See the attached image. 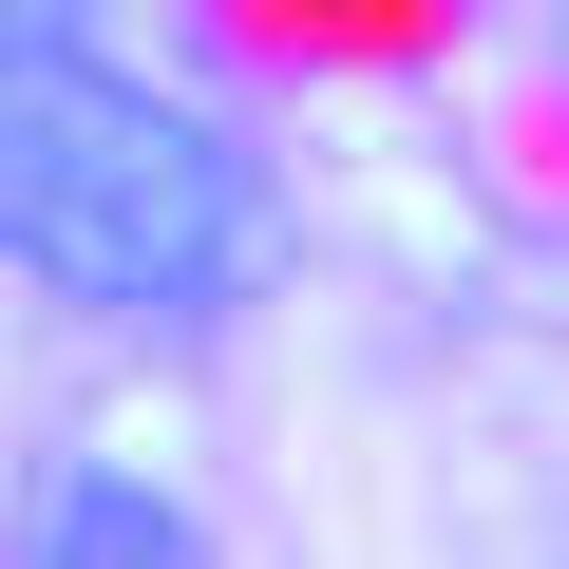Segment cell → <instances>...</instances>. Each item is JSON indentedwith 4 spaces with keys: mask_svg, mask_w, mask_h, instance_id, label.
<instances>
[{
    "mask_svg": "<svg viewBox=\"0 0 569 569\" xmlns=\"http://www.w3.org/2000/svg\"><path fill=\"white\" fill-rule=\"evenodd\" d=\"M96 39V0H0V58H77Z\"/></svg>",
    "mask_w": 569,
    "mask_h": 569,
    "instance_id": "cell-3",
    "label": "cell"
},
{
    "mask_svg": "<svg viewBox=\"0 0 569 569\" xmlns=\"http://www.w3.org/2000/svg\"><path fill=\"white\" fill-rule=\"evenodd\" d=\"M0 266L96 323H209L266 266V171L190 96L77 58H0Z\"/></svg>",
    "mask_w": 569,
    "mask_h": 569,
    "instance_id": "cell-1",
    "label": "cell"
},
{
    "mask_svg": "<svg viewBox=\"0 0 569 569\" xmlns=\"http://www.w3.org/2000/svg\"><path fill=\"white\" fill-rule=\"evenodd\" d=\"M20 550H77V569H190L209 512L152 493V475H114V456H39V475H20Z\"/></svg>",
    "mask_w": 569,
    "mask_h": 569,
    "instance_id": "cell-2",
    "label": "cell"
}]
</instances>
